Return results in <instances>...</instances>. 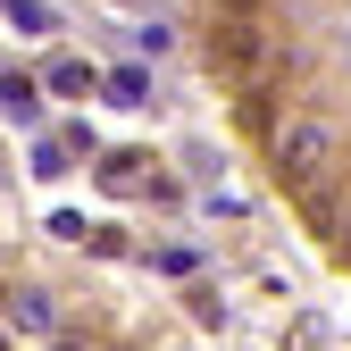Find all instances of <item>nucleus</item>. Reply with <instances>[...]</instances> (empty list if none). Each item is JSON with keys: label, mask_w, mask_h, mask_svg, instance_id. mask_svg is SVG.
<instances>
[{"label": "nucleus", "mask_w": 351, "mask_h": 351, "mask_svg": "<svg viewBox=\"0 0 351 351\" xmlns=\"http://www.w3.org/2000/svg\"><path fill=\"white\" fill-rule=\"evenodd\" d=\"M0 109H9V117H34V84H17V75H0Z\"/></svg>", "instance_id": "obj_7"}, {"label": "nucleus", "mask_w": 351, "mask_h": 351, "mask_svg": "<svg viewBox=\"0 0 351 351\" xmlns=\"http://www.w3.org/2000/svg\"><path fill=\"white\" fill-rule=\"evenodd\" d=\"M0 9H9V25H25V34H51V9H42V0H0Z\"/></svg>", "instance_id": "obj_6"}, {"label": "nucleus", "mask_w": 351, "mask_h": 351, "mask_svg": "<svg viewBox=\"0 0 351 351\" xmlns=\"http://www.w3.org/2000/svg\"><path fill=\"white\" fill-rule=\"evenodd\" d=\"M0 351H9V335H0Z\"/></svg>", "instance_id": "obj_10"}, {"label": "nucleus", "mask_w": 351, "mask_h": 351, "mask_svg": "<svg viewBox=\"0 0 351 351\" xmlns=\"http://www.w3.org/2000/svg\"><path fill=\"white\" fill-rule=\"evenodd\" d=\"M9 318H17V326H51V293H34V285L9 293Z\"/></svg>", "instance_id": "obj_3"}, {"label": "nucleus", "mask_w": 351, "mask_h": 351, "mask_svg": "<svg viewBox=\"0 0 351 351\" xmlns=\"http://www.w3.org/2000/svg\"><path fill=\"white\" fill-rule=\"evenodd\" d=\"M234 9H243V0H234Z\"/></svg>", "instance_id": "obj_11"}, {"label": "nucleus", "mask_w": 351, "mask_h": 351, "mask_svg": "<svg viewBox=\"0 0 351 351\" xmlns=\"http://www.w3.org/2000/svg\"><path fill=\"white\" fill-rule=\"evenodd\" d=\"M326 167H335V125L326 117H285L276 125V176H285L293 193H310Z\"/></svg>", "instance_id": "obj_1"}, {"label": "nucleus", "mask_w": 351, "mask_h": 351, "mask_svg": "<svg viewBox=\"0 0 351 351\" xmlns=\"http://www.w3.org/2000/svg\"><path fill=\"white\" fill-rule=\"evenodd\" d=\"M93 67H84V59H51V93H93Z\"/></svg>", "instance_id": "obj_5"}, {"label": "nucleus", "mask_w": 351, "mask_h": 351, "mask_svg": "<svg viewBox=\"0 0 351 351\" xmlns=\"http://www.w3.org/2000/svg\"><path fill=\"white\" fill-rule=\"evenodd\" d=\"M217 51H226L234 67H251V59H259V34H251V25H217Z\"/></svg>", "instance_id": "obj_4"}, {"label": "nucleus", "mask_w": 351, "mask_h": 351, "mask_svg": "<svg viewBox=\"0 0 351 351\" xmlns=\"http://www.w3.org/2000/svg\"><path fill=\"white\" fill-rule=\"evenodd\" d=\"M293 351H318V318H293V335H285Z\"/></svg>", "instance_id": "obj_9"}, {"label": "nucleus", "mask_w": 351, "mask_h": 351, "mask_svg": "<svg viewBox=\"0 0 351 351\" xmlns=\"http://www.w3.org/2000/svg\"><path fill=\"white\" fill-rule=\"evenodd\" d=\"M101 184H109V193H125V184H151V159H143V151H109V159H101Z\"/></svg>", "instance_id": "obj_2"}, {"label": "nucleus", "mask_w": 351, "mask_h": 351, "mask_svg": "<svg viewBox=\"0 0 351 351\" xmlns=\"http://www.w3.org/2000/svg\"><path fill=\"white\" fill-rule=\"evenodd\" d=\"M109 93H117V101H143V93H151V75H143V67H117V75H109Z\"/></svg>", "instance_id": "obj_8"}]
</instances>
